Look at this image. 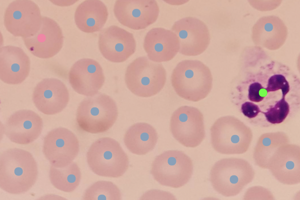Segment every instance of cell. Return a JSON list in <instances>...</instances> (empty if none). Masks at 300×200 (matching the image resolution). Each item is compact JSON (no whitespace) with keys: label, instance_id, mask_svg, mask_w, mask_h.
Segmentation results:
<instances>
[{"label":"cell","instance_id":"cell-1","mask_svg":"<svg viewBox=\"0 0 300 200\" xmlns=\"http://www.w3.org/2000/svg\"><path fill=\"white\" fill-rule=\"evenodd\" d=\"M38 175L36 162L28 152L18 148H8L0 154V187L12 194L28 191Z\"/></svg>","mask_w":300,"mask_h":200},{"label":"cell","instance_id":"cell-2","mask_svg":"<svg viewBox=\"0 0 300 200\" xmlns=\"http://www.w3.org/2000/svg\"><path fill=\"white\" fill-rule=\"evenodd\" d=\"M172 85L180 97L192 102L206 98L212 86L210 68L198 60H184L177 64L171 75Z\"/></svg>","mask_w":300,"mask_h":200},{"label":"cell","instance_id":"cell-3","mask_svg":"<svg viewBox=\"0 0 300 200\" xmlns=\"http://www.w3.org/2000/svg\"><path fill=\"white\" fill-rule=\"evenodd\" d=\"M254 170L246 160L237 158L217 161L210 171V180L214 189L226 197L238 194L253 180Z\"/></svg>","mask_w":300,"mask_h":200},{"label":"cell","instance_id":"cell-4","mask_svg":"<svg viewBox=\"0 0 300 200\" xmlns=\"http://www.w3.org/2000/svg\"><path fill=\"white\" fill-rule=\"evenodd\" d=\"M252 136L250 128L232 116L218 118L210 128L212 146L221 154L245 153L250 145Z\"/></svg>","mask_w":300,"mask_h":200},{"label":"cell","instance_id":"cell-5","mask_svg":"<svg viewBox=\"0 0 300 200\" xmlns=\"http://www.w3.org/2000/svg\"><path fill=\"white\" fill-rule=\"evenodd\" d=\"M118 109L115 101L105 94L84 98L80 104L76 120L83 130L98 134L106 132L115 123Z\"/></svg>","mask_w":300,"mask_h":200},{"label":"cell","instance_id":"cell-6","mask_svg":"<svg viewBox=\"0 0 300 200\" xmlns=\"http://www.w3.org/2000/svg\"><path fill=\"white\" fill-rule=\"evenodd\" d=\"M86 160L94 174L105 177H120L129 165L128 156L120 144L109 137L100 138L90 146Z\"/></svg>","mask_w":300,"mask_h":200},{"label":"cell","instance_id":"cell-7","mask_svg":"<svg viewBox=\"0 0 300 200\" xmlns=\"http://www.w3.org/2000/svg\"><path fill=\"white\" fill-rule=\"evenodd\" d=\"M166 80V72L164 66L144 56L130 62L124 76L128 89L136 96L143 98L158 94L164 86Z\"/></svg>","mask_w":300,"mask_h":200},{"label":"cell","instance_id":"cell-8","mask_svg":"<svg viewBox=\"0 0 300 200\" xmlns=\"http://www.w3.org/2000/svg\"><path fill=\"white\" fill-rule=\"evenodd\" d=\"M193 169L192 160L188 156L182 151L170 150L156 156L150 172L160 184L178 188L190 180Z\"/></svg>","mask_w":300,"mask_h":200},{"label":"cell","instance_id":"cell-9","mask_svg":"<svg viewBox=\"0 0 300 200\" xmlns=\"http://www.w3.org/2000/svg\"><path fill=\"white\" fill-rule=\"evenodd\" d=\"M42 18L38 6L30 0H16L6 8L4 22L6 30L15 36L28 38L40 30Z\"/></svg>","mask_w":300,"mask_h":200},{"label":"cell","instance_id":"cell-10","mask_svg":"<svg viewBox=\"0 0 300 200\" xmlns=\"http://www.w3.org/2000/svg\"><path fill=\"white\" fill-rule=\"evenodd\" d=\"M170 129L175 139L188 148L199 146L206 136L203 115L192 106H180L173 112Z\"/></svg>","mask_w":300,"mask_h":200},{"label":"cell","instance_id":"cell-11","mask_svg":"<svg viewBox=\"0 0 300 200\" xmlns=\"http://www.w3.org/2000/svg\"><path fill=\"white\" fill-rule=\"evenodd\" d=\"M43 153L52 166L64 167L72 163L79 152V142L76 135L64 128H56L45 136Z\"/></svg>","mask_w":300,"mask_h":200},{"label":"cell","instance_id":"cell-12","mask_svg":"<svg viewBox=\"0 0 300 200\" xmlns=\"http://www.w3.org/2000/svg\"><path fill=\"white\" fill-rule=\"evenodd\" d=\"M172 30L180 42L179 52L186 56L202 54L210 43V34L206 24L194 17L188 16L176 22Z\"/></svg>","mask_w":300,"mask_h":200},{"label":"cell","instance_id":"cell-13","mask_svg":"<svg viewBox=\"0 0 300 200\" xmlns=\"http://www.w3.org/2000/svg\"><path fill=\"white\" fill-rule=\"evenodd\" d=\"M114 12L121 24L140 30L156 20L160 8L154 0H118L114 5Z\"/></svg>","mask_w":300,"mask_h":200},{"label":"cell","instance_id":"cell-14","mask_svg":"<svg viewBox=\"0 0 300 200\" xmlns=\"http://www.w3.org/2000/svg\"><path fill=\"white\" fill-rule=\"evenodd\" d=\"M98 48L107 60L122 62L134 54L136 42L132 33L118 26H111L100 32Z\"/></svg>","mask_w":300,"mask_h":200},{"label":"cell","instance_id":"cell-15","mask_svg":"<svg viewBox=\"0 0 300 200\" xmlns=\"http://www.w3.org/2000/svg\"><path fill=\"white\" fill-rule=\"evenodd\" d=\"M68 80L77 93L92 96L102 88L105 78L100 64L93 59L86 58L72 65L68 73Z\"/></svg>","mask_w":300,"mask_h":200},{"label":"cell","instance_id":"cell-16","mask_svg":"<svg viewBox=\"0 0 300 200\" xmlns=\"http://www.w3.org/2000/svg\"><path fill=\"white\" fill-rule=\"evenodd\" d=\"M32 100L40 112L47 115L55 114L61 112L67 106L69 92L60 80L46 78L35 86Z\"/></svg>","mask_w":300,"mask_h":200},{"label":"cell","instance_id":"cell-17","mask_svg":"<svg viewBox=\"0 0 300 200\" xmlns=\"http://www.w3.org/2000/svg\"><path fill=\"white\" fill-rule=\"evenodd\" d=\"M272 176L280 183L294 185L300 182V148L294 144L280 146L268 163Z\"/></svg>","mask_w":300,"mask_h":200},{"label":"cell","instance_id":"cell-18","mask_svg":"<svg viewBox=\"0 0 300 200\" xmlns=\"http://www.w3.org/2000/svg\"><path fill=\"white\" fill-rule=\"evenodd\" d=\"M23 40L25 46L33 55L48 58L56 54L62 48L63 35L60 26L54 20L43 16L38 32Z\"/></svg>","mask_w":300,"mask_h":200},{"label":"cell","instance_id":"cell-19","mask_svg":"<svg viewBox=\"0 0 300 200\" xmlns=\"http://www.w3.org/2000/svg\"><path fill=\"white\" fill-rule=\"evenodd\" d=\"M42 127V120L36 113L29 110H21L8 118L4 128L10 141L26 144L38 138Z\"/></svg>","mask_w":300,"mask_h":200},{"label":"cell","instance_id":"cell-20","mask_svg":"<svg viewBox=\"0 0 300 200\" xmlns=\"http://www.w3.org/2000/svg\"><path fill=\"white\" fill-rule=\"evenodd\" d=\"M144 48L152 61L158 63L166 62L172 60L179 52L180 42L177 36L172 30L154 28L146 35Z\"/></svg>","mask_w":300,"mask_h":200},{"label":"cell","instance_id":"cell-21","mask_svg":"<svg viewBox=\"0 0 300 200\" xmlns=\"http://www.w3.org/2000/svg\"><path fill=\"white\" fill-rule=\"evenodd\" d=\"M30 60L20 48L6 46L0 50V78L4 82L18 84L28 76Z\"/></svg>","mask_w":300,"mask_h":200},{"label":"cell","instance_id":"cell-22","mask_svg":"<svg viewBox=\"0 0 300 200\" xmlns=\"http://www.w3.org/2000/svg\"><path fill=\"white\" fill-rule=\"evenodd\" d=\"M287 36L286 26L276 16L260 18L252 30V39L254 44L270 50L280 48L284 44Z\"/></svg>","mask_w":300,"mask_h":200},{"label":"cell","instance_id":"cell-23","mask_svg":"<svg viewBox=\"0 0 300 200\" xmlns=\"http://www.w3.org/2000/svg\"><path fill=\"white\" fill-rule=\"evenodd\" d=\"M108 14V8L102 1L86 0L77 7L74 20L80 30L86 33H93L103 28Z\"/></svg>","mask_w":300,"mask_h":200},{"label":"cell","instance_id":"cell-24","mask_svg":"<svg viewBox=\"0 0 300 200\" xmlns=\"http://www.w3.org/2000/svg\"><path fill=\"white\" fill-rule=\"evenodd\" d=\"M158 138L157 132L152 126L146 122H138L126 130L124 140L130 152L144 155L154 148Z\"/></svg>","mask_w":300,"mask_h":200},{"label":"cell","instance_id":"cell-25","mask_svg":"<svg viewBox=\"0 0 300 200\" xmlns=\"http://www.w3.org/2000/svg\"><path fill=\"white\" fill-rule=\"evenodd\" d=\"M290 143L288 135L282 132L264 133L258 138L254 150V159L259 167L268 169L270 159L282 146Z\"/></svg>","mask_w":300,"mask_h":200},{"label":"cell","instance_id":"cell-26","mask_svg":"<svg viewBox=\"0 0 300 200\" xmlns=\"http://www.w3.org/2000/svg\"><path fill=\"white\" fill-rule=\"evenodd\" d=\"M81 178L80 170L75 162L62 168L52 166L50 168V182L56 188L64 192L74 191L78 186Z\"/></svg>","mask_w":300,"mask_h":200},{"label":"cell","instance_id":"cell-27","mask_svg":"<svg viewBox=\"0 0 300 200\" xmlns=\"http://www.w3.org/2000/svg\"><path fill=\"white\" fill-rule=\"evenodd\" d=\"M121 194L118 187L114 183L108 181H98L94 182L85 191L84 200H120Z\"/></svg>","mask_w":300,"mask_h":200},{"label":"cell","instance_id":"cell-28","mask_svg":"<svg viewBox=\"0 0 300 200\" xmlns=\"http://www.w3.org/2000/svg\"><path fill=\"white\" fill-rule=\"evenodd\" d=\"M290 111L288 103L282 96L275 104L270 106L266 112H262L267 121L274 124L282 123L286 118Z\"/></svg>","mask_w":300,"mask_h":200},{"label":"cell","instance_id":"cell-29","mask_svg":"<svg viewBox=\"0 0 300 200\" xmlns=\"http://www.w3.org/2000/svg\"><path fill=\"white\" fill-rule=\"evenodd\" d=\"M266 90L267 92L281 90L282 96L286 97L290 92V86L284 76L276 74L269 78Z\"/></svg>","mask_w":300,"mask_h":200},{"label":"cell","instance_id":"cell-30","mask_svg":"<svg viewBox=\"0 0 300 200\" xmlns=\"http://www.w3.org/2000/svg\"><path fill=\"white\" fill-rule=\"evenodd\" d=\"M274 199L273 194L270 190L260 186H254L249 188L244 197V200H273Z\"/></svg>","mask_w":300,"mask_h":200},{"label":"cell","instance_id":"cell-31","mask_svg":"<svg viewBox=\"0 0 300 200\" xmlns=\"http://www.w3.org/2000/svg\"><path fill=\"white\" fill-rule=\"evenodd\" d=\"M267 93L266 88L260 83L254 82L249 86L248 98L252 102H259L264 100Z\"/></svg>","mask_w":300,"mask_h":200},{"label":"cell","instance_id":"cell-32","mask_svg":"<svg viewBox=\"0 0 300 200\" xmlns=\"http://www.w3.org/2000/svg\"><path fill=\"white\" fill-rule=\"evenodd\" d=\"M241 110L243 114L249 118L256 117L262 112L260 107L251 102H246L241 106Z\"/></svg>","mask_w":300,"mask_h":200},{"label":"cell","instance_id":"cell-33","mask_svg":"<svg viewBox=\"0 0 300 200\" xmlns=\"http://www.w3.org/2000/svg\"><path fill=\"white\" fill-rule=\"evenodd\" d=\"M140 199H176L171 194L158 190H150L146 192Z\"/></svg>","mask_w":300,"mask_h":200},{"label":"cell","instance_id":"cell-34","mask_svg":"<svg viewBox=\"0 0 300 200\" xmlns=\"http://www.w3.org/2000/svg\"><path fill=\"white\" fill-rule=\"evenodd\" d=\"M76 1L74 0H52L51 2L54 4H55L61 6H69L73 4Z\"/></svg>","mask_w":300,"mask_h":200},{"label":"cell","instance_id":"cell-35","mask_svg":"<svg viewBox=\"0 0 300 200\" xmlns=\"http://www.w3.org/2000/svg\"><path fill=\"white\" fill-rule=\"evenodd\" d=\"M164 2H165L166 3H168L169 4L178 6V5L183 4L186 3V2H188V0H164Z\"/></svg>","mask_w":300,"mask_h":200}]
</instances>
